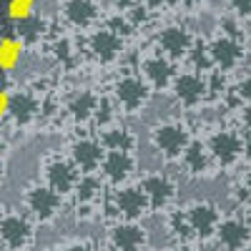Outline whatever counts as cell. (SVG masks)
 Segmentation results:
<instances>
[{
    "label": "cell",
    "mask_w": 251,
    "mask_h": 251,
    "mask_svg": "<svg viewBox=\"0 0 251 251\" xmlns=\"http://www.w3.org/2000/svg\"><path fill=\"white\" fill-rule=\"evenodd\" d=\"M80 171L78 166L68 158V156H60V153H50L40 161V178L46 186H50L55 194H60L63 199L73 196L75 188L80 183Z\"/></svg>",
    "instance_id": "obj_8"
},
{
    "label": "cell",
    "mask_w": 251,
    "mask_h": 251,
    "mask_svg": "<svg viewBox=\"0 0 251 251\" xmlns=\"http://www.w3.org/2000/svg\"><path fill=\"white\" fill-rule=\"evenodd\" d=\"M50 30H53V28H50V20L43 18V15H38V13H33V15H28V18H23V20H15L10 33H13L25 48H33V46H40V43H48V40L53 38Z\"/></svg>",
    "instance_id": "obj_23"
},
{
    "label": "cell",
    "mask_w": 251,
    "mask_h": 251,
    "mask_svg": "<svg viewBox=\"0 0 251 251\" xmlns=\"http://www.w3.org/2000/svg\"><path fill=\"white\" fill-rule=\"evenodd\" d=\"M35 221L20 211V208H5L0 221V239L5 251H30L35 246Z\"/></svg>",
    "instance_id": "obj_9"
},
{
    "label": "cell",
    "mask_w": 251,
    "mask_h": 251,
    "mask_svg": "<svg viewBox=\"0 0 251 251\" xmlns=\"http://www.w3.org/2000/svg\"><path fill=\"white\" fill-rule=\"evenodd\" d=\"M48 88L40 83H30V86H13L10 78L3 91V121L5 126H15V128H33L40 121H46L48 111Z\"/></svg>",
    "instance_id": "obj_1"
},
{
    "label": "cell",
    "mask_w": 251,
    "mask_h": 251,
    "mask_svg": "<svg viewBox=\"0 0 251 251\" xmlns=\"http://www.w3.org/2000/svg\"><path fill=\"white\" fill-rule=\"evenodd\" d=\"M96 136L100 138V143H103V149H106V151L136 153V149H138V136H136L126 123H121V121L106 126V128H100Z\"/></svg>",
    "instance_id": "obj_24"
},
{
    "label": "cell",
    "mask_w": 251,
    "mask_h": 251,
    "mask_svg": "<svg viewBox=\"0 0 251 251\" xmlns=\"http://www.w3.org/2000/svg\"><path fill=\"white\" fill-rule=\"evenodd\" d=\"M239 191H241V201H251V169H246L239 176Z\"/></svg>",
    "instance_id": "obj_34"
},
{
    "label": "cell",
    "mask_w": 251,
    "mask_h": 251,
    "mask_svg": "<svg viewBox=\"0 0 251 251\" xmlns=\"http://www.w3.org/2000/svg\"><path fill=\"white\" fill-rule=\"evenodd\" d=\"M196 46V35L183 23H166L153 33V48L174 63H186Z\"/></svg>",
    "instance_id": "obj_11"
},
{
    "label": "cell",
    "mask_w": 251,
    "mask_h": 251,
    "mask_svg": "<svg viewBox=\"0 0 251 251\" xmlns=\"http://www.w3.org/2000/svg\"><path fill=\"white\" fill-rule=\"evenodd\" d=\"M46 48H48L50 58L63 68H71L80 55V43H75V38L68 33H53V38L46 43Z\"/></svg>",
    "instance_id": "obj_25"
},
{
    "label": "cell",
    "mask_w": 251,
    "mask_h": 251,
    "mask_svg": "<svg viewBox=\"0 0 251 251\" xmlns=\"http://www.w3.org/2000/svg\"><path fill=\"white\" fill-rule=\"evenodd\" d=\"M231 96H234L239 103L249 106V103H251V73L244 75V78H239V80L234 83V86H231Z\"/></svg>",
    "instance_id": "obj_31"
},
{
    "label": "cell",
    "mask_w": 251,
    "mask_h": 251,
    "mask_svg": "<svg viewBox=\"0 0 251 251\" xmlns=\"http://www.w3.org/2000/svg\"><path fill=\"white\" fill-rule=\"evenodd\" d=\"M214 241L224 251H244L251 244V221L241 216H224Z\"/></svg>",
    "instance_id": "obj_21"
},
{
    "label": "cell",
    "mask_w": 251,
    "mask_h": 251,
    "mask_svg": "<svg viewBox=\"0 0 251 251\" xmlns=\"http://www.w3.org/2000/svg\"><path fill=\"white\" fill-rule=\"evenodd\" d=\"M203 141L219 171H236L249 151V138L241 133V128H231V126H216Z\"/></svg>",
    "instance_id": "obj_2"
},
{
    "label": "cell",
    "mask_w": 251,
    "mask_h": 251,
    "mask_svg": "<svg viewBox=\"0 0 251 251\" xmlns=\"http://www.w3.org/2000/svg\"><path fill=\"white\" fill-rule=\"evenodd\" d=\"M68 158L78 166L80 174H100L103 158H106V149L98 136H75L68 146Z\"/></svg>",
    "instance_id": "obj_17"
},
{
    "label": "cell",
    "mask_w": 251,
    "mask_h": 251,
    "mask_svg": "<svg viewBox=\"0 0 251 251\" xmlns=\"http://www.w3.org/2000/svg\"><path fill=\"white\" fill-rule=\"evenodd\" d=\"M231 18H236L239 23H249L251 20V0H224Z\"/></svg>",
    "instance_id": "obj_30"
},
{
    "label": "cell",
    "mask_w": 251,
    "mask_h": 251,
    "mask_svg": "<svg viewBox=\"0 0 251 251\" xmlns=\"http://www.w3.org/2000/svg\"><path fill=\"white\" fill-rule=\"evenodd\" d=\"M149 141H151V149H153L166 163H176V161H181V156L186 153L188 143L194 141V133H191V128H188L186 121L163 118V121H158L156 126H151Z\"/></svg>",
    "instance_id": "obj_4"
},
{
    "label": "cell",
    "mask_w": 251,
    "mask_h": 251,
    "mask_svg": "<svg viewBox=\"0 0 251 251\" xmlns=\"http://www.w3.org/2000/svg\"><path fill=\"white\" fill-rule=\"evenodd\" d=\"M239 128H241V133L251 141V103L239 108Z\"/></svg>",
    "instance_id": "obj_33"
},
{
    "label": "cell",
    "mask_w": 251,
    "mask_h": 251,
    "mask_svg": "<svg viewBox=\"0 0 251 251\" xmlns=\"http://www.w3.org/2000/svg\"><path fill=\"white\" fill-rule=\"evenodd\" d=\"M103 25L111 28V30H113L116 35H121L123 40H131V38L138 35V30L131 25V20L126 18V15H121V13H108L106 18H103Z\"/></svg>",
    "instance_id": "obj_28"
},
{
    "label": "cell",
    "mask_w": 251,
    "mask_h": 251,
    "mask_svg": "<svg viewBox=\"0 0 251 251\" xmlns=\"http://www.w3.org/2000/svg\"><path fill=\"white\" fill-rule=\"evenodd\" d=\"M38 13L35 10V0H10L8 5V15H10V23H15V20H23L28 15Z\"/></svg>",
    "instance_id": "obj_29"
},
{
    "label": "cell",
    "mask_w": 251,
    "mask_h": 251,
    "mask_svg": "<svg viewBox=\"0 0 251 251\" xmlns=\"http://www.w3.org/2000/svg\"><path fill=\"white\" fill-rule=\"evenodd\" d=\"M183 3H188V5H206V3H211V0H183Z\"/></svg>",
    "instance_id": "obj_36"
},
{
    "label": "cell",
    "mask_w": 251,
    "mask_h": 251,
    "mask_svg": "<svg viewBox=\"0 0 251 251\" xmlns=\"http://www.w3.org/2000/svg\"><path fill=\"white\" fill-rule=\"evenodd\" d=\"M186 216L188 221H191V228H194V234L196 239L203 244V241H211L216 239V231H219V224H221V211H219V206L214 201H194V203H188L186 206Z\"/></svg>",
    "instance_id": "obj_18"
},
{
    "label": "cell",
    "mask_w": 251,
    "mask_h": 251,
    "mask_svg": "<svg viewBox=\"0 0 251 251\" xmlns=\"http://www.w3.org/2000/svg\"><path fill=\"white\" fill-rule=\"evenodd\" d=\"M60 20L68 30H78L86 35L88 30L103 23V8L98 0H60Z\"/></svg>",
    "instance_id": "obj_13"
},
{
    "label": "cell",
    "mask_w": 251,
    "mask_h": 251,
    "mask_svg": "<svg viewBox=\"0 0 251 251\" xmlns=\"http://www.w3.org/2000/svg\"><path fill=\"white\" fill-rule=\"evenodd\" d=\"M138 75L149 83V88L153 93H166V91H171L174 88V80L178 75L176 71V63L169 60L166 55H161L156 48L151 50H146L141 58H138Z\"/></svg>",
    "instance_id": "obj_12"
},
{
    "label": "cell",
    "mask_w": 251,
    "mask_h": 251,
    "mask_svg": "<svg viewBox=\"0 0 251 251\" xmlns=\"http://www.w3.org/2000/svg\"><path fill=\"white\" fill-rule=\"evenodd\" d=\"M111 251H146L149 249V231L141 221H116L108 231Z\"/></svg>",
    "instance_id": "obj_19"
},
{
    "label": "cell",
    "mask_w": 251,
    "mask_h": 251,
    "mask_svg": "<svg viewBox=\"0 0 251 251\" xmlns=\"http://www.w3.org/2000/svg\"><path fill=\"white\" fill-rule=\"evenodd\" d=\"M174 98L178 106H183L186 111H196L199 106L211 98V88H208V75L196 73V71H178L174 88H171Z\"/></svg>",
    "instance_id": "obj_14"
},
{
    "label": "cell",
    "mask_w": 251,
    "mask_h": 251,
    "mask_svg": "<svg viewBox=\"0 0 251 251\" xmlns=\"http://www.w3.org/2000/svg\"><path fill=\"white\" fill-rule=\"evenodd\" d=\"M23 208L38 226H53L63 214V196L43 181H35L23 191Z\"/></svg>",
    "instance_id": "obj_6"
},
{
    "label": "cell",
    "mask_w": 251,
    "mask_h": 251,
    "mask_svg": "<svg viewBox=\"0 0 251 251\" xmlns=\"http://www.w3.org/2000/svg\"><path fill=\"white\" fill-rule=\"evenodd\" d=\"M138 3L143 5V8H149L151 13H161V10H166L174 0H138Z\"/></svg>",
    "instance_id": "obj_35"
},
{
    "label": "cell",
    "mask_w": 251,
    "mask_h": 251,
    "mask_svg": "<svg viewBox=\"0 0 251 251\" xmlns=\"http://www.w3.org/2000/svg\"><path fill=\"white\" fill-rule=\"evenodd\" d=\"M106 206L116 214L118 221H143L151 211L149 196L143 194V188L138 183H126L121 188H113L108 194Z\"/></svg>",
    "instance_id": "obj_10"
},
{
    "label": "cell",
    "mask_w": 251,
    "mask_h": 251,
    "mask_svg": "<svg viewBox=\"0 0 251 251\" xmlns=\"http://www.w3.org/2000/svg\"><path fill=\"white\" fill-rule=\"evenodd\" d=\"M138 186L143 188V194L149 196V203H151V211H171V206L178 196V183L174 176H169L166 171H153V174H146Z\"/></svg>",
    "instance_id": "obj_16"
},
{
    "label": "cell",
    "mask_w": 251,
    "mask_h": 251,
    "mask_svg": "<svg viewBox=\"0 0 251 251\" xmlns=\"http://www.w3.org/2000/svg\"><path fill=\"white\" fill-rule=\"evenodd\" d=\"M60 251H100V246L93 239H73L68 244H63Z\"/></svg>",
    "instance_id": "obj_32"
},
{
    "label": "cell",
    "mask_w": 251,
    "mask_h": 251,
    "mask_svg": "<svg viewBox=\"0 0 251 251\" xmlns=\"http://www.w3.org/2000/svg\"><path fill=\"white\" fill-rule=\"evenodd\" d=\"M108 96L113 100V106L118 108V116H138L149 106L153 91L138 75V71H123L111 80Z\"/></svg>",
    "instance_id": "obj_3"
},
{
    "label": "cell",
    "mask_w": 251,
    "mask_h": 251,
    "mask_svg": "<svg viewBox=\"0 0 251 251\" xmlns=\"http://www.w3.org/2000/svg\"><path fill=\"white\" fill-rule=\"evenodd\" d=\"M208 43V53H211V63L214 71L228 75L244 66L246 55V35H236V33H226V30H216L211 38L206 40Z\"/></svg>",
    "instance_id": "obj_7"
},
{
    "label": "cell",
    "mask_w": 251,
    "mask_h": 251,
    "mask_svg": "<svg viewBox=\"0 0 251 251\" xmlns=\"http://www.w3.org/2000/svg\"><path fill=\"white\" fill-rule=\"evenodd\" d=\"M166 228H169L171 239L181 246H188V244L199 241L194 228H191V221H188V216H186V208H171V211L166 214Z\"/></svg>",
    "instance_id": "obj_26"
},
{
    "label": "cell",
    "mask_w": 251,
    "mask_h": 251,
    "mask_svg": "<svg viewBox=\"0 0 251 251\" xmlns=\"http://www.w3.org/2000/svg\"><path fill=\"white\" fill-rule=\"evenodd\" d=\"M244 251H251V244H249V246H246V249H244Z\"/></svg>",
    "instance_id": "obj_38"
},
{
    "label": "cell",
    "mask_w": 251,
    "mask_h": 251,
    "mask_svg": "<svg viewBox=\"0 0 251 251\" xmlns=\"http://www.w3.org/2000/svg\"><path fill=\"white\" fill-rule=\"evenodd\" d=\"M50 251H60V249H50Z\"/></svg>",
    "instance_id": "obj_39"
},
{
    "label": "cell",
    "mask_w": 251,
    "mask_h": 251,
    "mask_svg": "<svg viewBox=\"0 0 251 251\" xmlns=\"http://www.w3.org/2000/svg\"><path fill=\"white\" fill-rule=\"evenodd\" d=\"M23 50H25V46L20 43V40H18L13 33H8V35H5V40H3V50H0V55H3V68H5V73H8V75L13 73V68H15V66H20Z\"/></svg>",
    "instance_id": "obj_27"
},
{
    "label": "cell",
    "mask_w": 251,
    "mask_h": 251,
    "mask_svg": "<svg viewBox=\"0 0 251 251\" xmlns=\"http://www.w3.org/2000/svg\"><path fill=\"white\" fill-rule=\"evenodd\" d=\"M138 169V158L136 153H126V151H106L100 166V178L113 188H121L131 181V176Z\"/></svg>",
    "instance_id": "obj_20"
},
{
    "label": "cell",
    "mask_w": 251,
    "mask_h": 251,
    "mask_svg": "<svg viewBox=\"0 0 251 251\" xmlns=\"http://www.w3.org/2000/svg\"><path fill=\"white\" fill-rule=\"evenodd\" d=\"M246 55H249V60H251V35L246 38Z\"/></svg>",
    "instance_id": "obj_37"
},
{
    "label": "cell",
    "mask_w": 251,
    "mask_h": 251,
    "mask_svg": "<svg viewBox=\"0 0 251 251\" xmlns=\"http://www.w3.org/2000/svg\"><path fill=\"white\" fill-rule=\"evenodd\" d=\"M100 103H103V93L93 88H75L73 93L66 96L60 108H63V116L73 126H93Z\"/></svg>",
    "instance_id": "obj_15"
},
{
    "label": "cell",
    "mask_w": 251,
    "mask_h": 251,
    "mask_svg": "<svg viewBox=\"0 0 251 251\" xmlns=\"http://www.w3.org/2000/svg\"><path fill=\"white\" fill-rule=\"evenodd\" d=\"M178 163L183 166L186 176H191V178H208V176H214V171H219L206 141L196 138V136H194L191 143H188V149H186V153L181 156Z\"/></svg>",
    "instance_id": "obj_22"
},
{
    "label": "cell",
    "mask_w": 251,
    "mask_h": 251,
    "mask_svg": "<svg viewBox=\"0 0 251 251\" xmlns=\"http://www.w3.org/2000/svg\"><path fill=\"white\" fill-rule=\"evenodd\" d=\"M80 50H83L86 58L98 63V66L113 68L123 60L126 50H128V40H123L121 35H116L111 28H106L100 23L98 28L88 30L80 38Z\"/></svg>",
    "instance_id": "obj_5"
}]
</instances>
